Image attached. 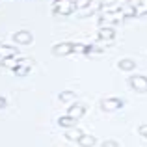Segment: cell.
Instances as JSON below:
<instances>
[{
	"label": "cell",
	"instance_id": "cell-23",
	"mask_svg": "<svg viewBox=\"0 0 147 147\" xmlns=\"http://www.w3.org/2000/svg\"><path fill=\"white\" fill-rule=\"evenodd\" d=\"M4 106H6V99L0 97V108H4Z\"/></svg>",
	"mask_w": 147,
	"mask_h": 147
},
{
	"label": "cell",
	"instance_id": "cell-2",
	"mask_svg": "<svg viewBox=\"0 0 147 147\" xmlns=\"http://www.w3.org/2000/svg\"><path fill=\"white\" fill-rule=\"evenodd\" d=\"M100 6H102V4H100V0H88L86 6L80 7L78 17H88V15L97 13V11H100Z\"/></svg>",
	"mask_w": 147,
	"mask_h": 147
},
{
	"label": "cell",
	"instance_id": "cell-9",
	"mask_svg": "<svg viewBox=\"0 0 147 147\" xmlns=\"http://www.w3.org/2000/svg\"><path fill=\"white\" fill-rule=\"evenodd\" d=\"M115 37V30L114 28H100L99 30V39L102 41H114Z\"/></svg>",
	"mask_w": 147,
	"mask_h": 147
},
{
	"label": "cell",
	"instance_id": "cell-7",
	"mask_svg": "<svg viewBox=\"0 0 147 147\" xmlns=\"http://www.w3.org/2000/svg\"><path fill=\"white\" fill-rule=\"evenodd\" d=\"M84 112H86V108H84V104H71L69 106V110H67V115L69 117H73V119H76L78 121L80 117L84 115Z\"/></svg>",
	"mask_w": 147,
	"mask_h": 147
},
{
	"label": "cell",
	"instance_id": "cell-21",
	"mask_svg": "<svg viewBox=\"0 0 147 147\" xmlns=\"http://www.w3.org/2000/svg\"><path fill=\"white\" fill-rule=\"evenodd\" d=\"M142 2H145V0H129V4H130L132 7H136L138 4H142Z\"/></svg>",
	"mask_w": 147,
	"mask_h": 147
},
{
	"label": "cell",
	"instance_id": "cell-5",
	"mask_svg": "<svg viewBox=\"0 0 147 147\" xmlns=\"http://www.w3.org/2000/svg\"><path fill=\"white\" fill-rule=\"evenodd\" d=\"M121 106H123V100H121V99L112 97V99L102 100V110H104V112H115V110H119Z\"/></svg>",
	"mask_w": 147,
	"mask_h": 147
},
{
	"label": "cell",
	"instance_id": "cell-3",
	"mask_svg": "<svg viewBox=\"0 0 147 147\" xmlns=\"http://www.w3.org/2000/svg\"><path fill=\"white\" fill-rule=\"evenodd\" d=\"M130 86L134 88L136 91H140V93H144V91H147V78L144 75H136V76H130L129 78Z\"/></svg>",
	"mask_w": 147,
	"mask_h": 147
},
{
	"label": "cell",
	"instance_id": "cell-4",
	"mask_svg": "<svg viewBox=\"0 0 147 147\" xmlns=\"http://www.w3.org/2000/svg\"><path fill=\"white\" fill-rule=\"evenodd\" d=\"M13 39L17 45H30L32 43V34L28 30H19V32L13 34Z\"/></svg>",
	"mask_w": 147,
	"mask_h": 147
},
{
	"label": "cell",
	"instance_id": "cell-19",
	"mask_svg": "<svg viewBox=\"0 0 147 147\" xmlns=\"http://www.w3.org/2000/svg\"><path fill=\"white\" fill-rule=\"evenodd\" d=\"M102 147H119V144H117V142H114V140H106L102 144Z\"/></svg>",
	"mask_w": 147,
	"mask_h": 147
},
{
	"label": "cell",
	"instance_id": "cell-6",
	"mask_svg": "<svg viewBox=\"0 0 147 147\" xmlns=\"http://www.w3.org/2000/svg\"><path fill=\"white\" fill-rule=\"evenodd\" d=\"M52 52L56 56H67V54H73V43H58L54 45Z\"/></svg>",
	"mask_w": 147,
	"mask_h": 147
},
{
	"label": "cell",
	"instance_id": "cell-17",
	"mask_svg": "<svg viewBox=\"0 0 147 147\" xmlns=\"http://www.w3.org/2000/svg\"><path fill=\"white\" fill-rule=\"evenodd\" d=\"M60 100H63V102H71V100H75V91L71 90H65L60 93Z\"/></svg>",
	"mask_w": 147,
	"mask_h": 147
},
{
	"label": "cell",
	"instance_id": "cell-16",
	"mask_svg": "<svg viewBox=\"0 0 147 147\" xmlns=\"http://www.w3.org/2000/svg\"><path fill=\"white\" fill-rule=\"evenodd\" d=\"M88 52H90V45L73 43V54H88Z\"/></svg>",
	"mask_w": 147,
	"mask_h": 147
},
{
	"label": "cell",
	"instance_id": "cell-1",
	"mask_svg": "<svg viewBox=\"0 0 147 147\" xmlns=\"http://www.w3.org/2000/svg\"><path fill=\"white\" fill-rule=\"evenodd\" d=\"M76 7L78 6L75 4V0H54L52 4V9L56 15H71Z\"/></svg>",
	"mask_w": 147,
	"mask_h": 147
},
{
	"label": "cell",
	"instance_id": "cell-13",
	"mask_svg": "<svg viewBox=\"0 0 147 147\" xmlns=\"http://www.w3.org/2000/svg\"><path fill=\"white\" fill-rule=\"evenodd\" d=\"M95 136H91V134H82V138L78 140V144L80 147H93L95 145Z\"/></svg>",
	"mask_w": 147,
	"mask_h": 147
},
{
	"label": "cell",
	"instance_id": "cell-18",
	"mask_svg": "<svg viewBox=\"0 0 147 147\" xmlns=\"http://www.w3.org/2000/svg\"><path fill=\"white\" fill-rule=\"evenodd\" d=\"M145 13H147V0L134 7V17H140V15H145Z\"/></svg>",
	"mask_w": 147,
	"mask_h": 147
},
{
	"label": "cell",
	"instance_id": "cell-22",
	"mask_svg": "<svg viewBox=\"0 0 147 147\" xmlns=\"http://www.w3.org/2000/svg\"><path fill=\"white\" fill-rule=\"evenodd\" d=\"M117 2V0H100V4H102V6H108V4H115ZM100 6V7H102Z\"/></svg>",
	"mask_w": 147,
	"mask_h": 147
},
{
	"label": "cell",
	"instance_id": "cell-12",
	"mask_svg": "<svg viewBox=\"0 0 147 147\" xmlns=\"http://www.w3.org/2000/svg\"><path fill=\"white\" fill-rule=\"evenodd\" d=\"M9 56H17V47L0 45V58H9Z\"/></svg>",
	"mask_w": 147,
	"mask_h": 147
},
{
	"label": "cell",
	"instance_id": "cell-14",
	"mask_svg": "<svg viewBox=\"0 0 147 147\" xmlns=\"http://www.w3.org/2000/svg\"><path fill=\"white\" fill-rule=\"evenodd\" d=\"M19 61L21 60H17L15 56H9V58H0V63L4 65V67H7V69H15L19 65Z\"/></svg>",
	"mask_w": 147,
	"mask_h": 147
},
{
	"label": "cell",
	"instance_id": "cell-11",
	"mask_svg": "<svg viewBox=\"0 0 147 147\" xmlns=\"http://www.w3.org/2000/svg\"><path fill=\"white\" fill-rule=\"evenodd\" d=\"M117 67L121 69V71H134V67H136V61L130 60V58H125V60H119Z\"/></svg>",
	"mask_w": 147,
	"mask_h": 147
},
{
	"label": "cell",
	"instance_id": "cell-15",
	"mask_svg": "<svg viewBox=\"0 0 147 147\" xmlns=\"http://www.w3.org/2000/svg\"><path fill=\"white\" fill-rule=\"evenodd\" d=\"M58 125L63 127V129H71V127H75V125H76V119L69 117V115H63V117L58 119Z\"/></svg>",
	"mask_w": 147,
	"mask_h": 147
},
{
	"label": "cell",
	"instance_id": "cell-10",
	"mask_svg": "<svg viewBox=\"0 0 147 147\" xmlns=\"http://www.w3.org/2000/svg\"><path fill=\"white\" fill-rule=\"evenodd\" d=\"M82 130L80 129H75V127H71V129H67V132H65V138L67 140H71V142H78L80 138H82Z\"/></svg>",
	"mask_w": 147,
	"mask_h": 147
},
{
	"label": "cell",
	"instance_id": "cell-8",
	"mask_svg": "<svg viewBox=\"0 0 147 147\" xmlns=\"http://www.w3.org/2000/svg\"><path fill=\"white\" fill-rule=\"evenodd\" d=\"M32 65L34 63L30 60H21V61H19V65L13 69V71H15V75H26V73L32 69Z\"/></svg>",
	"mask_w": 147,
	"mask_h": 147
},
{
	"label": "cell",
	"instance_id": "cell-20",
	"mask_svg": "<svg viewBox=\"0 0 147 147\" xmlns=\"http://www.w3.org/2000/svg\"><path fill=\"white\" fill-rule=\"evenodd\" d=\"M138 132H140L144 138H147V125H142L140 129H138Z\"/></svg>",
	"mask_w": 147,
	"mask_h": 147
}]
</instances>
